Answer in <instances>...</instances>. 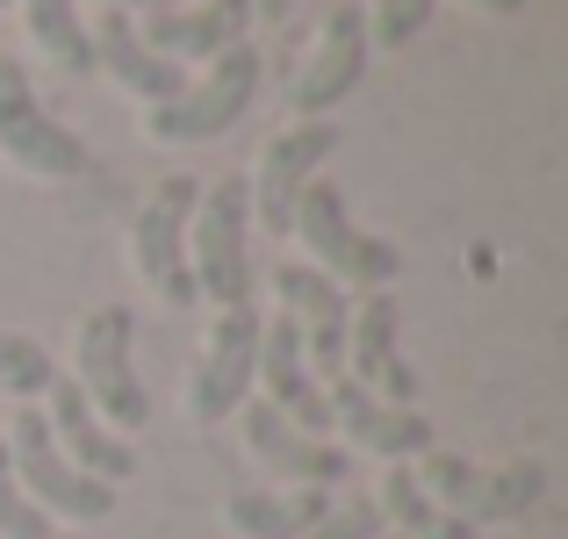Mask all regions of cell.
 <instances>
[{
  "label": "cell",
  "instance_id": "cell-1",
  "mask_svg": "<svg viewBox=\"0 0 568 539\" xmlns=\"http://www.w3.org/2000/svg\"><path fill=\"white\" fill-rule=\"evenodd\" d=\"M72 388L87 396V410L115 431V439H138L152 425V388L138 382V309L130 303H101L80 317L72 332Z\"/></svg>",
  "mask_w": 568,
  "mask_h": 539
},
{
  "label": "cell",
  "instance_id": "cell-2",
  "mask_svg": "<svg viewBox=\"0 0 568 539\" xmlns=\"http://www.w3.org/2000/svg\"><path fill=\"white\" fill-rule=\"evenodd\" d=\"M187 274H194V303L216 309H252V202H245V173L202 180L187 216Z\"/></svg>",
  "mask_w": 568,
  "mask_h": 539
},
{
  "label": "cell",
  "instance_id": "cell-3",
  "mask_svg": "<svg viewBox=\"0 0 568 539\" xmlns=\"http://www.w3.org/2000/svg\"><path fill=\"white\" fill-rule=\"evenodd\" d=\"M0 446H8V475L22 482V497L37 504L51 526H101V518H115V489L94 482V475H80L65 454H58L37 403H14Z\"/></svg>",
  "mask_w": 568,
  "mask_h": 539
},
{
  "label": "cell",
  "instance_id": "cell-4",
  "mask_svg": "<svg viewBox=\"0 0 568 539\" xmlns=\"http://www.w3.org/2000/svg\"><path fill=\"white\" fill-rule=\"evenodd\" d=\"M260 51L252 43H231L223 58H209L202 80H187L173 101H159V109H144V138L152 144H173V152H187V144H216L223 130H237L252 115V101H260Z\"/></svg>",
  "mask_w": 568,
  "mask_h": 539
},
{
  "label": "cell",
  "instance_id": "cell-5",
  "mask_svg": "<svg viewBox=\"0 0 568 539\" xmlns=\"http://www.w3.org/2000/svg\"><path fill=\"white\" fill-rule=\"evenodd\" d=\"M417 489H425L439 511H454L460 526H504V518H526L532 504L547 497V468L540 460H511V468H475L468 454H446V446H432V454L410 460Z\"/></svg>",
  "mask_w": 568,
  "mask_h": 539
},
{
  "label": "cell",
  "instance_id": "cell-6",
  "mask_svg": "<svg viewBox=\"0 0 568 539\" xmlns=\"http://www.w3.org/2000/svg\"><path fill=\"white\" fill-rule=\"evenodd\" d=\"M0 166L43 180V187H65V180H87L94 152L80 144V130H65L51 109L37 101V80L29 65L0 58Z\"/></svg>",
  "mask_w": 568,
  "mask_h": 539
},
{
  "label": "cell",
  "instance_id": "cell-7",
  "mask_svg": "<svg viewBox=\"0 0 568 539\" xmlns=\"http://www.w3.org/2000/svg\"><path fill=\"white\" fill-rule=\"evenodd\" d=\"M288 237L310 252V266H317V274H332L338 288H361V295L388 288V281H396V266H403L388 237H367L361 223H353L346 194H338L332 180H310V187H303Z\"/></svg>",
  "mask_w": 568,
  "mask_h": 539
},
{
  "label": "cell",
  "instance_id": "cell-8",
  "mask_svg": "<svg viewBox=\"0 0 568 539\" xmlns=\"http://www.w3.org/2000/svg\"><path fill=\"white\" fill-rule=\"evenodd\" d=\"M202 180L194 173H166L130 216V274L152 288V303L166 309H194V274H187V216Z\"/></svg>",
  "mask_w": 568,
  "mask_h": 539
},
{
  "label": "cell",
  "instance_id": "cell-9",
  "mask_svg": "<svg viewBox=\"0 0 568 539\" xmlns=\"http://www.w3.org/2000/svg\"><path fill=\"white\" fill-rule=\"evenodd\" d=\"M332 152H338V123H332V115H324V123H288V130H274V138L260 144V159H252V173H245L252 231L288 237L295 202H303L310 180H324V159H332Z\"/></svg>",
  "mask_w": 568,
  "mask_h": 539
},
{
  "label": "cell",
  "instance_id": "cell-10",
  "mask_svg": "<svg viewBox=\"0 0 568 539\" xmlns=\"http://www.w3.org/2000/svg\"><path fill=\"white\" fill-rule=\"evenodd\" d=\"M252 359H260V309H216L187 367V417L223 425L252 403Z\"/></svg>",
  "mask_w": 568,
  "mask_h": 539
},
{
  "label": "cell",
  "instance_id": "cell-11",
  "mask_svg": "<svg viewBox=\"0 0 568 539\" xmlns=\"http://www.w3.org/2000/svg\"><path fill=\"white\" fill-rule=\"evenodd\" d=\"M367 8H353V0H338L332 14L317 22V43H310V58L295 65V80H288V115L295 123H324V115L338 109V101L361 87V72H367Z\"/></svg>",
  "mask_w": 568,
  "mask_h": 539
},
{
  "label": "cell",
  "instance_id": "cell-12",
  "mask_svg": "<svg viewBox=\"0 0 568 539\" xmlns=\"http://www.w3.org/2000/svg\"><path fill=\"white\" fill-rule=\"evenodd\" d=\"M274 303H281V317L295 324V338H303L310 374H317V382H338V374H346V324H353L346 288H338L332 274H317L310 260H281L274 266Z\"/></svg>",
  "mask_w": 568,
  "mask_h": 539
},
{
  "label": "cell",
  "instance_id": "cell-13",
  "mask_svg": "<svg viewBox=\"0 0 568 539\" xmlns=\"http://www.w3.org/2000/svg\"><path fill=\"white\" fill-rule=\"evenodd\" d=\"M237 431H245V454L260 460L266 475H281V489H338L353 475V454L338 439H310L303 425L274 410V403H245L237 410Z\"/></svg>",
  "mask_w": 568,
  "mask_h": 539
},
{
  "label": "cell",
  "instance_id": "cell-14",
  "mask_svg": "<svg viewBox=\"0 0 568 539\" xmlns=\"http://www.w3.org/2000/svg\"><path fill=\"white\" fill-rule=\"evenodd\" d=\"M324 417H332V439L346 454H375L388 468H410L417 454H432V425L417 410H396V403L367 396L361 382H324Z\"/></svg>",
  "mask_w": 568,
  "mask_h": 539
},
{
  "label": "cell",
  "instance_id": "cell-15",
  "mask_svg": "<svg viewBox=\"0 0 568 539\" xmlns=\"http://www.w3.org/2000/svg\"><path fill=\"white\" fill-rule=\"evenodd\" d=\"M87 37H94V72H109V87H115V94H130L138 109H159V101H173L187 87V72L173 65V58H159L152 43L138 37V14L94 8Z\"/></svg>",
  "mask_w": 568,
  "mask_h": 539
},
{
  "label": "cell",
  "instance_id": "cell-16",
  "mask_svg": "<svg viewBox=\"0 0 568 539\" xmlns=\"http://www.w3.org/2000/svg\"><path fill=\"white\" fill-rule=\"evenodd\" d=\"M252 382L266 388L260 403H274L288 425H303L310 439H332V417H324V382L310 374V353L295 338V324L281 317H260V359H252Z\"/></svg>",
  "mask_w": 568,
  "mask_h": 539
},
{
  "label": "cell",
  "instance_id": "cell-17",
  "mask_svg": "<svg viewBox=\"0 0 568 539\" xmlns=\"http://www.w3.org/2000/svg\"><path fill=\"white\" fill-rule=\"evenodd\" d=\"M37 410H43V425H51V446H58V454H65L80 475H94V482H109V489H123L130 475H138V446L115 439V431L101 425L94 410H87V396L65 382V374L43 388Z\"/></svg>",
  "mask_w": 568,
  "mask_h": 539
},
{
  "label": "cell",
  "instance_id": "cell-18",
  "mask_svg": "<svg viewBox=\"0 0 568 539\" xmlns=\"http://www.w3.org/2000/svg\"><path fill=\"white\" fill-rule=\"evenodd\" d=\"M138 37L152 43L159 58H173V65H209V58H223L231 43L252 37V0H187V8H166V14H144Z\"/></svg>",
  "mask_w": 568,
  "mask_h": 539
},
{
  "label": "cell",
  "instance_id": "cell-19",
  "mask_svg": "<svg viewBox=\"0 0 568 539\" xmlns=\"http://www.w3.org/2000/svg\"><path fill=\"white\" fill-rule=\"evenodd\" d=\"M346 382H361L367 396L396 403V410H410V396H417L410 367L396 359V295H388V288H375V295L353 303V324H346Z\"/></svg>",
  "mask_w": 568,
  "mask_h": 539
},
{
  "label": "cell",
  "instance_id": "cell-20",
  "mask_svg": "<svg viewBox=\"0 0 568 539\" xmlns=\"http://www.w3.org/2000/svg\"><path fill=\"white\" fill-rule=\"evenodd\" d=\"M332 511V489H231L223 497V526L237 539H303Z\"/></svg>",
  "mask_w": 568,
  "mask_h": 539
},
{
  "label": "cell",
  "instance_id": "cell-21",
  "mask_svg": "<svg viewBox=\"0 0 568 539\" xmlns=\"http://www.w3.org/2000/svg\"><path fill=\"white\" fill-rule=\"evenodd\" d=\"M87 0H22L29 51L65 80H94V37H87Z\"/></svg>",
  "mask_w": 568,
  "mask_h": 539
},
{
  "label": "cell",
  "instance_id": "cell-22",
  "mask_svg": "<svg viewBox=\"0 0 568 539\" xmlns=\"http://www.w3.org/2000/svg\"><path fill=\"white\" fill-rule=\"evenodd\" d=\"M375 511H382V532H396V539H483L475 526H460L454 511H439V504L417 489L410 468H388V475H382Z\"/></svg>",
  "mask_w": 568,
  "mask_h": 539
},
{
  "label": "cell",
  "instance_id": "cell-23",
  "mask_svg": "<svg viewBox=\"0 0 568 539\" xmlns=\"http://www.w3.org/2000/svg\"><path fill=\"white\" fill-rule=\"evenodd\" d=\"M58 359L37 346L29 332H0V396H14V403H43V388L58 382Z\"/></svg>",
  "mask_w": 568,
  "mask_h": 539
},
{
  "label": "cell",
  "instance_id": "cell-24",
  "mask_svg": "<svg viewBox=\"0 0 568 539\" xmlns=\"http://www.w3.org/2000/svg\"><path fill=\"white\" fill-rule=\"evenodd\" d=\"M439 14V0H375L367 8V43H410V37H425V22Z\"/></svg>",
  "mask_w": 568,
  "mask_h": 539
},
{
  "label": "cell",
  "instance_id": "cell-25",
  "mask_svg": "<svg viewBox=\"0 0 568 539\" xmlns=\"http://www.w3.org/2000/svg\"><path fill=\"white\" fill-rule=\"evenodd\" d=\"M0 539H58V526L22 497V482L8 475V446H0Z\"/></svg>",
  "mask_w": 568,
  "mask_h": 539
},
{
  "label": "cell",
  "instance_id": "cell-26",
  "mask_svg": "<svg viewBox=\"0 0 568 539\" xmlns=\"http://www.w3.org/2000/svg\"><path fill=\"white\" fill-rule=\"evenodd\" d=\"M303 539H382V511H375V497H332V511H324Z\"/></svg>",
  "mask_w": 568,
  "mask_h": 539
},
{
  "label": "cell",
  "instance_id": "cell-27",
  "mask_svg": "<svg viewBox=\"0 0 568 539\" xmlns=\"http://www.w3.org/2000/svg\"><path fill=\"white\" fill-rule=\"evenodd\" d=\"M94 8H123V14H166V8H187V0H94Z\"/></svg>",
  "mask_w": 568,
  "mask_h": 539
},
{
  "label": "cell",
  "instance_id": "cell-28",
  "mask_svg": "<svg viewBox=\"0 0 568 539\" xmlns=\"http://www.w3.org/2000/svg\"><path fill=\"white\" fill-rule=\"evenodd\" d=\"M295 0H252V22H288Z\"/></svg>",
  "mask_w": 568,
  "mask_h": 539
},
{
  "label": "cell",
  "instance_id": "cell-29",
  "mask_svg": "<svg viewBox=\"0 0 568 539\" xmlns=\"http://www.w3.org/2000/svg\"><path fill=\"white\" fill-rule=\"evenodd\" d=\"M468 8H483V14H518L526 0H468Z\"/></svg>",
  "mask_w": 568,
  "mask_h": 539
},
{
  "label": "cell",
  "instance_id": "cell-30",
  "mask_svg": "<svg viewBox=\"0 0 568 539\" xmlns=\"http://www.w3.org/2000/svg\"><path fill=\"white\" fill-rule=\"evenodd\" d=\"M0 8H22V0H0Z\"/></svg>",
  "mask_w": 568,
  "mask_h": 539
},
{
  "label": "cell",
  "instance_id": "cell-31",
  "mask_svg": "<svg viewBox=\"0 0 568 539\" xmlns=\"http://www.w3.org/2000/svg\"><path fill=\"white\" fill-rule=\"evenodd\" d=\"M382 539H396V532H382Z\"/></svg>",
  "mask_w": 568,
  "mask_h": 539
},
{
  "label": "cell",
  "instance_id": "cell-32",
  "mask_svg": "<svg viewBox=\"0 0 568 539\" xmlns=\"http://www.w3.org/2000/svg\"><path fill=\"white\" fill-rule=\"evenodd\" d=\"M58 539H72V532H58Z\"/></svg>",
  "mask_w": 568,
  "mask_h": 539
}]
</instances>
